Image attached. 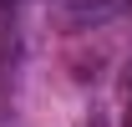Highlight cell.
<instances>
[{"instance_id":"cell-1","label":"cell","mask_w":132,"mask_h":127,"mask_svg":"<svg viewBox=\"0 0 132 127\" xmlns=\"http://www.w3.org/2000/svg\"><path fill=\"white\" fill-rule=\"evenodd\" d=\"M127 127H132V122H127Z\"/></svg>"}]
</instances>
